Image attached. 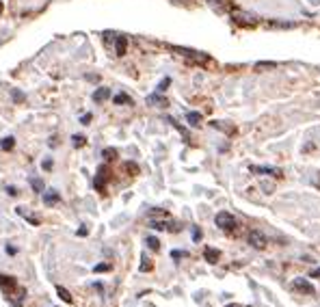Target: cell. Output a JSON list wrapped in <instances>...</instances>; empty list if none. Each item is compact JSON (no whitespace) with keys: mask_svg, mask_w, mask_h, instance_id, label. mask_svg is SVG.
I'll return each mask as SVG.
<instances>
[{"mask_svg":"<svg viewBox=\"0 0 320 307\" xmlns=\"http://www.w3.org/2000/svg\"><path fill=\"white\" fill-rule=\"evenodd\" d=\"M231 20H234L236 24H240V26H258L259 24L256 15L243 11V9H234V11H231Z\"/></svg>","mask_w":320,"mask_h":307,"instance_id":"1","label":"cell"},{"mask_svg":"<svg viewBox=\"0 0 320 307\" xmlns=\"http://www.w3.org/2000/svg\"><path fill=\"white\" fill-rule=\"evenodd\" d=\"M216 225L223 231H234L236 230V218L229 215V212H219L216 215Z\"/></svg>","mask_w":320,"mask_h":307,"instance_id":"2","label":"cell"},{"mask_svg":"<svg viewBox=\"0 0 320 307\" xmlns=\"http://www.w3.org/2000/svg\"><path fill=\"white\" fill-rule=\"evenodd\" d=\"M173 50H175V52H180L182 57L191 59V61H195V63H208V61H210V57H208V54L197 52V50H188V48H173Z\"/></svg>","mask_w":320,"mask_h":307,"instance_id":"3","label":"cell"},{"mask_svg":"<svg viewBox=\"0 0 320 307\" xmlns=\"http://www.w3.org/2000/svg\"><path fill=\"white\" fill-rule=\"evenodd\" d=\"M208 4H210L216 13H231L234 11V4H231L229 0H208Z\"/></svg>","mask_w":320,"mask_h":307,"instance_id":"4","label":"cell"},{"mask_svg":"<svg viewBox=\"0 0 320 307\" xmlns=\"http://www.w3.org/2000/svg\"><path fill=\"white\" fill-rule=\"evenodd\" d=\"M249 245H253L256 249H264V246H266V238H264L262 231L253 230L251 234H249Z\"/></svg>","mask_w":320,"mask_h":307,"instance_id":"5","label":"cell"},{"mask_svg":"<svg viewBox=\"0 0 320 307\" xmlns=\"http://www.w3.org/2000/svg\"><path fill=\"white\" fill-rule=\"evenodd\" d=\"M294 290H299V292H305V294H314V286L309 281H305V279H296L294 283Z\"/></svg>","mask_w":320,"mask_h":307,"instance_id":"6","label":"cell"},{"mask_svg":"<svg viewBox=\"0 0 320 307\" xmlns=\"http://www.w3.org/2000/svg\"><path fill=\"white\" fill-rule=\"evenodd\" d=\"M126 46H128V39L122 35L115 37V52H117V57H123L126 54Z\"/></svg>","mask_w":320,"mask_h":307,"instance_id":"7","label":"cell"},{"mask_svg":"<svg viewBox=\"0 0 320 307\" xmlns=\"http://www.w3.org/2000/svg\"><path fill=\"white\" fill-rule=\"evenodd\" d=\"M251 171H256V173H268V175H275V178H281V171L275 169V167H251Z\"/></svg>","mask_w":320,"mask_h":307,"instance_id":"8","label":"cell"},{"mask_svg":"<svg viewBox=\"0 0 320 307\" xmlns=\"http://www.w3.org/2000/svg\"><path fill=\"white\" fill-rule=\"evenodd\" d=\"M0 286H2V288H4V292L9 294V292H11L13 288H15V281H13L11 277H7V275H0Z\"/></svg>","mask_w":320,"mask_h":307,"instance_id":"9","label":"cell"},{"mask_svg":"<svg viewBox=\"0 0 320 307\" xmlns=\"http://www.w3.org/2000/svg\"><path fill=\"white\" fill-rule=\"evenodd\" d=\"M108 97H110V91L106 89V87H100V89H95V93H93L95 102H104V100H108Z\"/></svg>","mask_w":320,"mask_h":307,"instance_id":"10","label":"cell"},{"mask_svg":"<svg viewBox=\"0 0 320 307\" xmlns=\"http://www.w3.org/2000/svg\"><path fill=\"white\" fill-rule=\"evenodd\" d=\"M203 258H206L210 264H216V260H219V251H216V249H210V246H208V249L203 251Z\"/></svg>","mask_w":320,"mask_h":307,"instance_id":"11","label":"cell"},{"mask_svg":"<svg viewBox=\"0 0 320 307\" xmlns=\"http://www.w3.org/2000/svg\"><path fill=\"white\" fill-rule=\"evenodd\" d=\"M59 201V195L57 190H48V193H44V203L46 206H52V203Z\"/></svg>","mask_w":320,"mask_h":307,"instance_id":"12","label":"cell"},{"mask_svg":"<svg viewBox=\"0 0 320 307\" xmlns=\"http://www.w3.org/2000/svg\"><path fill=\"white\" fill-rule=\"evenodd\" d=\"M266 26H271V29H294L292 22H266Z\"/></svg>","mask_w":320,"mask_h":307,"instance_id":"13","label":"cell"},{"mask_svg":"<svg viewBox=\"0 0 320 307\" xmlns=\"http://www.w3.org/2000/svg\"><path fill=\"white\" fill-rule=\"evenodd\" d=\"M57 294H59V296H61V299L65 301V303H72V301H74V299H72V294H69V292H67V290H65V288H63V286H57Z\"/></svg>","mask_w":320,"mask_h":307,"instance_id":"14","label":"cell"},{"mask_svg":"<svg viewBox=\"0 0 320 307\" xmlns=\"http://www.w3.org/2000/svg\"><path fill=\"white\" fill-rule=\"evenodd\" d=\"M186 119H188V123H191V125H195V128L201 123V115H199V113H188Z\"/></svg>","mask_w":320,"mask_h":307,"instance_id":"15","label":"cell"},{"mask_svg":"<svg viewBox=\"0 0 320 307\" xmlns=\"http://www.w3.org/2000/svg\"><path fill=\"white\" fill-rule=\"evenodd\" d=\"M13 145H15V138H13V137H7V138L0 141V150H11Z\"/></svg>","mask_w":320,"mask_h":307,"instance_id":"16","label":"cell"},{"mask_svg":"<svg viewBox=\"0 0 320 307\" xmlns=\"http://www.w3.org/2000/svg\"><path fill=\"white\" fill-rule=\"evenodd\" d=\"M113 102H115V104H132V100H130L126 93H119V95H115Z\"/></svg>","mask_w":320,"mask_h":307,"instance_id":"17","label":"cell"},{"mask_svg":"<svg viewBox=\"0 0 320 307\" xmlns=\"http://www.w3.org/2000/svg\"><path fill=\"white\" fill-rule=\"evenodd\" d=\"M147 102H150V104H162V106H167V100H165V97H160V95H150V97H147Z\"/></svg>","mask_w":320,"mask_h":307,"instance_id":"18","label":"cell"},{"mask_svg":"<svg viewBox=\"0 0 320 307\" xmlns=\"http://www.w3.org/2000/svg\"><path fill=\"white\" fill-rule=\"evenodd\" d=\"M147 246H150V249H154V251H158V249H160V243H158V238H154V236H150V238H147Z\"/></svg>","mask_w":320,"mask_h":307,"instance_id":"19","label":"cell"},{"mask_svg":"<svg viewBox=\"0 0 320 307\" xmlns=\"http://www.w3.org/2000/svg\"><path fill=\"white\" fill-rule=\"evenodd\" d=\"M30 186H32V190H37V193H44V182H41V180H32Z\"/></svg>","mask_w":320,"mask_h":307,"instance_id":"20","label":"cell"},{"mask_svg":"<svg viewBox=\"0 0 320 307\" xmlns=\"http://www.w3.org/2000/svg\"><path fill=\"white\" fill-rule=\"evenodd\" d=\"M102 156H104L106 160H115V156H117V152H115V150H110V147H108V150H104V152H102Z\"/></svg>","mask_w":320,"mask_h":307,"instance_id":"21","label":"cell"},{"mask_svg":"<svg viewBox=\"0 0 320 307\" xmlns=\"http://www.w3.org/2000/svg\"><path fill=\"white\" fill-rule=\"evenodd\" d=\"M74 145H76V147H82V145H85V137L76 134V137H74Z\"/></svg>","mask_w":320,"mask_h":307,"instance_id":"22","label":"cell"},{"mask_svg":"<svg viewBox=\"0 0 320 307\" xmlns=\"http://www.w3.org/2000/svg\"><path fill=\"white\" fill-rule=\"evenodd\" d=\"M141 271L145 273V271H152V262L147 258H143V264H141Z\"/></svg>","mask_w":320,"mask_h":307,"instance_id":"23","label":"cell"},{"mask_svg":"<svg viewBox=\"0 0 320 307\" xmlns=\"http://www.w3.org/2000/svg\"><path fill=\"white\" fill-rule=\"evenodd\" d=\"M104 271H110V264H97L95 266V273H104Z\"/></svg>","mask_w":320,"mask_h":307,"instance_id":"24","label":"cell"},{"mask_svg":"<svg viewBox=\"0 0 320 307\" xmlns=\"http://www.w3.org/2000/svg\"><path fill=\"white\" fill-rule=\"evenodd\" d=\"M169 85H171V80H169V78H165V80H162L160 85H158V91L162 93V91H165V89H167V87H169Z\"/></svg>","mask_w":320,"mask_h":307,"instance_id":"25","label":"cell"},{"mask_svg":"<svg viewBox=\"0 0 320 307\" xmlns=\"http://www.w3.org/2000/svg\"><path fill=\"white\" fill-rule=\"evenodd\" d=\"M41 169L50 171V169H52V160H44V162H41Z\"/></svg>","mask_w":320,"mask_h":307,"instance_id":"26","label":"cell"},{"mask_svg":"<svg viewBox=\"0 0 320 307\" xmlns=\"http://www.w3.org/2000/svg\"><path fill=\"white\" fill-rule=\"evenodd\" d=\"M256 67H258V69H266V67H275V63H271V61H268V63H258V65H256Z\"/></svg>","mask_w":320,"mask_h":307,"instance_id":"27","label":"cell"},{"mask_svg":"<svg viewBox=\"0 0 320 307\" xmlns=\"http://www.w3.org/2000/svg\"><path fill=\"white\" fill-rule=\"evenodd\" d=\"M13 100H15V102H22V100H24V93H20V91H13Z\"/></svg>","mask_w":320,"mask_h":307,"instance_id":"28","label":"cell"},{"mask_svg":"<svg viewBox=\"0 0 320 307\" xmlns=\"http://www.w3.org/2000/svg\"><path fill=\"white\" fill-rule=\"evenodd\" d=\"M184 251H173V253H171V258H175V260H180V258H184Z\"/></svg>","mask_w":320,"mask_h":307,"instance_id":"29","label":"cell"},{"mask_svg":"<svg viewBox=\"0 0 320 307\" xmlns=\"http://www.w3.org/2000/svg\"><path fill=\"white\" fill-rule=\"evenodd\" d=\"M193 240H195V243H197V240H201V231H199V230L193 231Z\"/></svg>","mask_w":320,"mask_h":307,"instance_id":"30","label":"cell"},{"mask_svg":"<svg viewBox=\"0 0 320 307\" xmlns=\"http://www.w3.org/2000/svg\"><path fill=\"white\" fill-rule=\"evenodd\" d=\"M7 193H9V195H11V197H15V195H17V190H15V188H13V186H7Z\"/></svg>","mask_w":320,"mask_h":307,"instance_id":"31","label":"cell"},{"mask_svg":"<svg viewBox=\"0 0 320 307\" xmlns=\"http://www.w3.org/2000/svg\"><path fill=\"white\" fill-rule=\"evenodd\" d=\"M78 236H87V227H85V225H82L80 230H78Z\"/></svg>","mask_w":320,"mask_h":307,"instance_id":"32","label":"cell"},{"mask_svg":"<svg viewBox=\"0 0 320 307\" xmlns=\"http://www.w3.org/2000/svg\"><path fill=\"white\" fill-rule=\"evenodd\" d=\"M89 122H91V115H85V117H82V123L87 125V123H89Z\"/></svg>","mask_w":320,"mask_h":307,"instance_id":"33","label":"cell"},{"mask_svg":"<svg viewBox=\"0 0 320 307\" xmlns=\"http://www.w3.org/2000/svg\"><path fill=\"white\" fill-rule=\"evenodd\" d=\"M312 277H320V268H316V271H312Z\"/></svg>","mask_w":320,"mask_h":307,"instance_id":"34","label":"cell"},{"mask_svg":"<svg viewBox=\"0 0 320 307\" xmlns=\"http://www.w3.org/2000/svg\"><path fill=\"white\" fill-rule=\"evenodd\" d=\"M227 307H240V305H227Z\"/></svg>","mask_w":320,"mask_h":307,"instance_id":"35","label":"cell"}]
</instances>
